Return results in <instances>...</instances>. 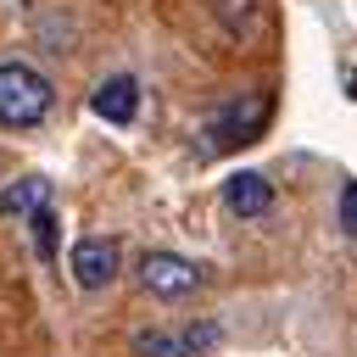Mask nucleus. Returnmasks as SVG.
<instances>
[{
	"label": "nucleus",
	"mask_w": 357,
	"mask_h": 357,
	"mask_svg": "<svg viewBox=\"0 0 357 357\" xmlns=\"http://www.w3.org/2000/svg\"><path fill=\"white\" fill-rule=\"evenodd\" d=\"M56 89L39 67L28 61H0V128H33L45 123Z\"/></svg>",
	"instance_id": "1"
},
{
	"label": "nucleus",
	"mask_w": 357,
	"mask_h": 357,
	"mask_svg": "<svg viewBox=\"0 0 357 357\" xmlns=\"http://www.w3.org/2000/svg\"><path fill=\"white\" fill-rule=\"evenodd\" d=\"M139 284L151 296H162V301H178V296H195L206 284V268L178 257V251H145L139 257Z\"/></svg>",
	"instance_id": "2"
},
{
	"label": "nucleus",
	"mask_w": 357,
	"mask_h": 357,
	"mask_svg": "<svg viewBox=\"0 0 357 357\" xmlns=\"http://www.w3.org/2000/svg\"><path fill=\"white\" fill-rule=\"evenodd\" d=\"M117 262H123V251H117V240H106V234L78 240L73 257H67V268H73V279H78L84 290H106V284L117 279Z\"/></svg>",
	"instance_id": "3"
},
{
	"label": "nucleus",
	"mask_w": 357,
	"mask_h": 357,
	"mask_svg": "<svg viewBox=\"0 0 357 357\" xmlns=\"http://www.w3.org/2000/svg\"><path fill=\"white\" fill-rule=\"evenodd\" d=\"M262 123H268V95H251L245 106L234 100L212 117V145H245V139L262 134Z\"/></svg>",
	"instance_id": "4"
},
{
	"label": "nucleus",
	"mask_w": 357,
	"mask_h": 357,
	"mask_svg": "<svg viewBox=\"0 0 357 357\" xmlns=\"http://www.w3.org/2000/svg\"><path fill=\"white\" fill-rule=\"evenodd\" d=\"M223 206L240 212V218H262V212L273 206V184H268L262 173H234V178L223 184Z\"/></svg>",
	"instance_id": "5"
},
{
	"label": "nucleus",
	"mask_w": 357,
	"mask_h": 357,
	"mask_svg": "<svg viewBox=\"0 0 357 357\" xmlns=\"http://www.w3.org/2000/svg\"><path fill=\"white\" fill-rule=\"evenodd\" d=\"M95 112H100L106 123H134V112H139V84H134L128 73L106 78V84L95 89Z\"/></svg>",
	"instance_id": "6"
},
{
	"label": "nucleus",
	"mask_w": 357,
	"mask_h": 357,
	"mask_svg": "<svg viewBox=\"0 0 357 357\" xmlns=\"http://www.w3.org/2000/svg\"><path fill=\"white\" fill-rule=\"evenodd\" d=\"M39 206H50V178L45 173H28V178H17V184L0 190V218H28Z\"/></svg>",
	"instance_id": "7"
},
{
	"label": "nucleus",
	"mask_w": 357,
	"mask_h": 357,
	"mask_svg": "<svg viewBox=\"0 0 357 357\" xmlns=\"http://www.w3.org/2000/svg\"><path fill=\"white\" fill-rule=\"evenodd\" d=\"M134 357H190V346L178 329H145L134 335Z\"/></svg>",
	"instance_id": "8"
},
{
	"label": "nucleus",
	"mask_w": 357,
	"mask_h": 357,
	"mask_svg": "<svg viewBox=\"0 0 357 357\" xmlns=\"http://www.w3.org/2000/svg\"><path fill=\"white\" fill-rule=\"evenodd\" d=\"M212 11L229 33H251V22H257V0H212Z\"/></svg>",
	"instance_id": "9"
},
{
	"label": "nucleus",
	"mask_w": 357,
	"mask_h": 357,
	"mask_svg": "<svg viewBox=\"0 0 357 357\" xmlns=\"http://www.w3.org/2000/svg\"><path fill=\"white\" fill-rule=\"evenodd\" d=\"M28 229H33V245H39V257H45V262H56V212H50V206L28 212Z\"/></svg>",
	"instance_id": "10"
},
{
	"label": "nucleus",
	"mask_w": 357,
	"mask_h": 357,
	"mask_svg": "<svg viewBox=\"0 0 357 357\" xmlns=\"http://www.w3.org/2000/svg\"><path fill=\"white\" fill-rule=\"evenodd\" d=\"M178 335H184L190 357H201V351H212V346H218V324H190V329H178Z\"/></svg>",
	"instance_id": "11"
},
{
	"label": "nucleus",
	"mask_w": 357,
	"mask_h": 357,
	"mask_svg": "<svg viewBox=\"0 0 357 357\" xmlns=\"http://www.w3.org/2000/svg\"><path fill=\"white\" fill-rule=\"evenodd\" d=\"M340 229L357 240V178H346V184H340Z\"/></svg>",
	"instance_id": "12"
}]
</instances>
